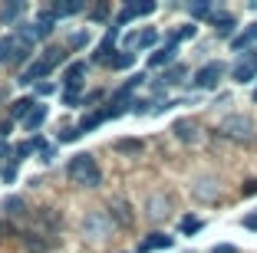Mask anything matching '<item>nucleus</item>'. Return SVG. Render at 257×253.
Returning <instances> with one entry per match:
<instances>
[{"instance_id":"obj_1","label":"nucleus","mask_w":257,"mask_h":253,"mask_svg":"<svg viewBox=\"0 0 257 253\" xmlns=\"http://www.w3.org/2000/svg\"><path fill=\"white\" fill-rule=\"evenodd\" d=\"M69 60V50H63V46H50V50H43L33 63H27V69L20 73V86H33L37 79H46V76L53 73L56 66H63V63Z\"/></svg>"},{"instance_id":"obj_2","label":"nucleus","mask_w":257,"mask_h":253,"mask_svg":"<svg viewBox=\"0 0 257 253\" xmlns=\"http://www.w3.org/2000/svg\"><path fill=\"white\" fill-rule=\"evenodd\" d=\"M66 178L73 181V184L79 187H99L102 184V171H99L96 158L89 155V151H83V155H73L66 164Z\"/></svg>"},{"instance_id":"obj_3","label":"nucleus","mask_w":257,"mask_h":253,"mask_svg":"<svg viewBox=\"0 0 257 253\" xmlns=\"http://www.w3.org/2000/svg\"><path fill=\"white\" fill-rule=\"evenodd\" d=\"M218 132L224 135V138H231V142H250V138H254V119L234 112V115H227L218 125Z\"/></svg>"},{"instance_id":"obj_4","label":"nucleus","mask_w":257,"mask_h":253,"mask_svg":"<svg viewBox=\"0 0 257 253\" xmlns=\"http://www.w3.org/2000/svg\"><path fill=\"white\" fill-rule=\"evenodd\" d=\"M112 230H115V223L109 217V210H89L83 217V237H89V240H106V237H112Z\"/></svg>"},{"instance_id":"obj_5","label":"nucleus","mask_w":257,"mask_h":253,"mask_svg":"<svg viewBox=\"0 0 257 253\" xmlns=\"http://www.w3.org/2000/svg\"><path fill=\"white\" fill-rule=\"evenodd\" d=\"M224 63L221 60H211V63H204L201 69L195 73V79H191V86L195 89H201V92H208V89H218V82L224 79Z\"/></svg>"},{"instance_id":"obj_6","label":"nucleus","mask_w":257,"mask_h":253,"mask_svg":"<svg viewBox=\"0 0 257 253\" xmlns=\"http://www.w3.org/2000/svg\"><path fill=\"white\" fill-rule=\"evenodd\" d=\"M191 197H195V201H201V204H218V197H221L218 178H211V174L195 178V181H191Z\"/></svg>"},{"instance_id":"obj_7","label":"nucleus","mask_w":257,"mask_h":253,"mask_svg":"<svg viewBox=\"0 0 257 253\" xmlns=\"http://www.w3.org/2000/svg\"><path fill=\"white\" fill-rule=\"evenodd\" d=\"M60 227H63V214L60 210H53V207H40L37 214H33V230L37 233H60Z\"/></svg>"},{"instance_id":"obj_8","label":"nucleus","mask_w":257,"mask_h":253,"mask_svg":"<svg viewBox=\"0 0 257 253\" xmlns=\"http://www.w3.org/2000/svg\"><path fill=\"white\" fill-rule=\"evenodd\" d=\"M145 217L149 220H165V217H172V197H168L165 191H155L149 194V201H145Z\"/></svg>"},{"instance_id":"obj_9","label":"nucleus","mask_w":257,"mask_h":253,"mask_svg":"<svg viewBox=\"0 0 257 253\" xmlns=\"http://www.w3.org/2000/svg\"><path fill=\"white\" fill-rule=\"evenodd\" d=\"M115 40H119V27L115 23H109V30H106V37L99 40V46H96V53H92V63H112V53H115Z\"/></svg>"},{"instance_id":"obj_10","label":"nucleus","mask_w":257,"mask_h":253,"mask_svg":"<svg viewBox=\"0 0 257 253\" xmlns=\"http://www.w3.org/2000/svg\"><path fill=\"white\" fill-rule=\"evenodd\" d=\"M109 217H112L115 227H132V220H136L132 204H128L125 197H112V201H109Z\"/></svg>"},{"instance_id":"obj_11","label":"nucleus","mask_w":257,"mask_h":253,"mask_svg":"<svg viewBox=\"0 0 257 253\" xmlns=\"http://www.w3.org/2000/svg\"><path fill=\"white\" fill-rule=\"evenodd\" d=\"M89 73V63L86 60H76V63H69L66 69H63V76H60V82H63V89H83V76Z\"/></svg>"},{"instance_id":"obj_12","label":"nucleus","mask_w":257,"mask_h":253,"mask_svg":"<svg viewBox=\"0 0 257 253\" xmlns=\"http://www.w3.org/2000/svg\"><path fill=\"white\" fill-rule=\"evenodd\" d=\"M214 27V30H218V37H224V40H234L237 37V17L234 14H227V10H214V17L211 20H208Z\"/></svg>"},{"instance_id":"obj_13","label":"nucleus","mask_w":257,"mask_h":253,"mask_svg":"<svg viewBox=\"0 0 257 253\" xmlns=\"http://www.w3.org/2000/svg\"><path fill=\"white\" fill-rule=\"evenodd\" d=\"M20 240H23V246H27L30 253H46V250L56 246V237H46V233H37V230L20 233Z\"/></svg>"},{"instance_id":"obj_14","label":"nucleus","mask_w":257,"mask_h":253,"mask_svg":"<svg viewBox=\"0 0 257 253\" xmlns=\"http://www.w3.org/2000/svg\"><path fill=\"white\" fill-rule=\"evenodd\" d=\"M172 246H175V237H172V233L155 230V233H149V237L139 243L136 253H155V250H172Z\"/></svg>"},{"instance_id":"obj_15","label":"nucleus","mask_w":257,"mask_h":253,"mask_svg":"<svg viewBox=\"0 0 257 253\" xmlns=\"http://www.w3.org/2000/svg\"><path fill=\"white\" fill-rule=\"evenodd\" d=\"M231 50H234V53H247V50H257V23H250V27H244V30L237 33L234 40H231Z\"/></svg>"},{"instance_id":"obj_16","label":"nucleus","mask_w":257,"mask_h":253,"mask_svg":"<svg viewBox=\"0 0 257 253\" xmlns=\"http://www.w3.org/2000/svg\"><path fill=\"white\" fill-rule=\"evenodd\" d=\"M175 56H178V43H165V46H159V50L149 56V66L152 69H162V66H172L175 63Z\"/></svg>"},{"instance_id":"obj_17","label":"nucleus","mask_w":257,"mask_h":253,"mask_svg":"<svg viewBox=\"0 0 257 253\" xmlns=\"http://www.w3.org/2000/svg\"><path fill=\"white\" fill-rule=\"evenodd\" d=\"M172 132H175V138H178V142H198V138H201V128H198V122L195 119H182V122H175L172 125Z\"/></svg>"},{"instance_id":"obj_18","label":"nucleus","mask_w":257,"mask_h":253,"mask_svg":"<svg viewBox=\"0 0 257 253\" xmlns=\"http://www.w3.org/2000/svg\"><path fill=\"white\" fill-rule=\"evenodd\" d=\"M155 43H159V33L152 30V27L142 30V33H128V37H125L128 50H149V46H155Z\"/></svg>"},{"instance_id":"obj_19","label":"nucleus","mask_w":257,"mask_h":253,"mask_svg":"<svg viewBox=\"0 0 257 253\" xmlns=\"http://www.w3.org/2000/svg\"><path fill=\"white\" fill-rule=\"evenodd\" d=\"M0 210H4V217H7V220H17V217L27 214V201H23L20 194H7V197H4V204H0Z\"/></svg>"},{"instance_id":"obj_20","label":"nucleus","mask_w":257,"mask_h":253,"mask_svg":"<svg viewBox=\"0 0 257 253\" xmlns=\"http://www.w3.org/2000/svg\"><path fill=\"white\" fill-rule=\"evenodd\" d=\"M231 79L237 82V86H247V82H254L257 79V69L250 66V63H234V69H231Z\"/></svg>"},{"instance_id":"obj_21","label":"nucleus","mask_w":257,"mask_h":253,"mask_svg":"<svg viewBox=\"0 0 257 253\" xmlns=\"http://www.w3.org/2000/svg\"><path fill=\"white\" fill-rule=\"evenodd\" d=\"M33 109H37L33 96H23V99H17V102L10 105V122H14V119H23V122H27V115H30Z\"/></svg>"},{"instance_id":"obj_22","label":"nucleus","mask_w":257,"mask_h":253,"mask_svg":"<svg viewBox=\"0 0 257 253\" xmlns=\"http://www.w3.org/2000/svg\"><path fill=\"white\" fill-rule=\"evenodd\" d=\"M83 10H86L83 0H63V4L56 0V4H53V14L60 17V20H63V17H76V14H83Z\"/></svg>"},{"instance_id":"obj_23","label":"nucleus","mask_w":257,"mask_h":253,"mask_svg":"<svg viewBox=\"0 0 257 253\" xmlns=\"http://www.w3.org/2000/svg\"><path fill=\"white\" fill-rule=\"evenodd\" d=\"M106 119H109V115H106V109L89 112V115H83V122H79V132H92V128H99Z\"/></svg>"},{"instance_id":"obj_24","label":"nucleus","mask_w":257,"mask_h":253,"mask_svg":"<svg viewBox=\"0 0 257 253\" xmlns=\"http://www.w3.org/2000/svg\"><path fill=\"white\" fill-rule=\"evenodd\" d=\"M46 115H50V112H46V105L37 102V109H33L30 115H27V122H23V128H27V132H37V128L46 122Z\"/></svg>"},{"instance_id":"obj_25","label":"nucleus","mask_w":257,"mask_h":253,"mask_svg":"<svg viewBox=\"0 0 257 253\" xmlns=\"http://www.w3.org/2000/svg\"><path fill=\"white\" fill-rule=\"evenodd\" d=\"M185 76H188V66H168L165 76H162V86H178V82H185Z\"/></svg>"},{"instance_id":"obj_26","label":"nucleus","mask_w":257,"mask_h":253,"mask_svg":"<svg viewBox=\"0 0 257 253\" xmlns=\"http://www.w3.org/2000/svg\"><path fill=\"white\" fill-rule=\"evenodd\" d=\"M119 155H139L142 151V138H115V145H112Z\"/></svg>"},{"instance_id":"obj_27","label":"nucleus","mask_w":257,"mask_h":253,"mask_svg":"<svg viewBox=\"0 0 257 253\" xmlns=\"http://www.w3.org/2000/svg\"><path fill=\"white\" fill-rule=\"evenodd\" d=\"M14 53H17V33L0 40V63H14Z\"/></svg>"},{"instance_id":"obj_28","label":"nucleus","mask_w":257,"mask_h":253,"mask_svg":"<svg viewBox=\"0 0 257 253\" xmlns=\"http://www.w3.org/2000/svg\"><path fill=\"white\" fill-rule=\"evenodd\" d=\"M195 37H198V23L191 20V23H185L182 30L168 33V43H182V40H195Z\"/></svg>"},{"instance_id":"obj_29","label":"nucleus","mask_w":257,"mask_h":253,"mask_svg":"<svg viewBox=\"0 0 257 253\" xmlns=\"http://www.w3.org/2000/svg\"><path fill=\"white\" fill-rule=\"evenodd\" d=\"M188 14L195 17V20H211L214 17V4H208V0H204V4H191Z\"/></svg>"},{"instance_id":"obj_30","label":"nucleus","mask_w":257,"mask_h":253,"mask_svg":"<svg viewBox=\"0 0 257 253\" xmlns=\"http://www.w3.org/2000/svg\"><path fill=\"white\" fill-rule=\"evenodd\" d=\"M20 14H23V4H20V0H14V4H4V7H0V20H4V23H14Z\"/></svg>"},{"instance_id":"obj_31","label":"nucleus","mask_w":257,"mask_h":253,"mask_svg":"<svg viewBox=\"0 0 257 253\" xmlns=\"http://www.w3.org/2000/svg\"><path fill=\"white\" fill-rule=\"evenodd\" d=\"M132 63H136V53H132V50H119L112 56V63H109V66H112V69H128Z\"/></svg>"},{"instance_id":"obj_32","label":"nucleus","mask_w":257,"mask_h":253,"mask_svg":"<svg viewBox=\"0 0 257 253\" xmlns=\"http://www.w3.org/2000/svg\"><path fill=\"white\" fill-rule=\"evenodd\" d=\"M201 227H204V220H201V217H182V233H185V237L198 233Z\"/></svg>"},{"instance_id":"obj_33","label":"nucleus","mask_w":257,"mask_h":253,"mask_svg":"<svg viewBox=\"0 0 257 253\" xmlns=\"http://www.w3.org/2000/svg\"><path fill=\"white\" fill-rule=\"evenodd\" d=\"M92 40V33L89 30H76L73 37H69V50H79V46H86Z\"/></svg>"},{"instance_id":"obj_34","label":"nucleus","mask_w":257,"mask_h":253,"mask_svg":"<svg viewBox=\"0 0 257 253\" xmlns=\"http://www.w3.org/2000/svg\"><path fill=\"white\" fill-rule=\"evenodd\" d=\"M152 99H132V115H149V112H155L152 109Z\"/></svg>"},{"instance_id":"obj_35","label":"nucleus","mask_w":257,"mask_h":253,"mask_svg":"<svg viewBox=\"0 0 257 253\" xmlns=\"http://www.w3.org/2000/svg\"><path fill=\"white\" fill-rule=\"evenodd\" d=\"M4 237H20V230H17V223L7 220V217H0V240Z\"/></svg>"},{"instance_id":"obj_36","label":"nucleus","mask_w":257,"mask_h":253,"mask_svg":"<svg viewBox=\"0 0 257 253\" xmlns=\"http://www.w3.org/2000/svg\"><path fill=\"white\" fill-rule=\"evenodd\" d=\"M76 138H83V132H79V125H73V128H63L60 135H56V142H76Z\"/></svg>"},{"instance_id":"obj_37","label":"nucleus","mask_w":257,"mask_h":253,"mask_svg":"<svg viewBox=\"0 0 257 253\" xmlns=\"http://www.w3.org/2000/svg\"><path fill=\"white\" fill-rule=\"evenodd\" d=\"M0 181H4V184L17 181V161H10V164H4V168H0Z\"/></svg>"},{"instance_id":"obj_38","label":"nucleus","mask_w":257,"mask_h":253,"mask_svg":"<svg viewBox=\"0 0 257 253\" xmlns=\"http://www.w3.org/2000/svg\"><path fill=\"white\" fill-rule=\"evenodd\" d=\"M106 17H109V4H99V7L89 10V20H92V23H102Z\"/></svg>"},{"instance_id":"obj_39","label":"nucleus","mask_w":257,"mask_h":253,"mask_svg":"<svg viewBox=\"0 0 257 253\" xmlns=\"http://www.w3.org/2000/svg\"><path fill=\"white\" fill-rule=\"evenodd\" d=\"M79 92H83L79 86H76V89H63V102L66 105H79Z\"/></svg>"},{"instance_id":"obj_40","label":"nucleus","mask_w":257,"mask_h":253,"mask_svg":"<svg viewBox=\"0 0 257 253\" xmlns=\"http://www.w3.org/2000/svg\"><path fill=\"white\" fill-rule=\"evenodd\" d=\"M14 151H17V148L7 142V138H0V158H10V161H14Z\"/></svg>"},{"instance_id":"obj_41","label":"nucleus","mask_w":257,"mask_h":253,"mask_svg":"<svg viewBox=\"0 0 257 253\" xmlns=\"http://www.w3.org/2000/svg\"><path fill=\"white\" fill-rule=\"evenodd\" d=\"M136 7V17H149V14H155V4H132Z\"/></svg>"},{"instance_id":"obj_42","label":"nucleus","mask_w":257,"mask_h":253,"mask_svg":"<svg viewBox=\"0 0 257 253\" xmlns=\"http://www.w3.org/2000/svg\"><path fill=\"white\" fill-rule=\"evenodd\" d=\"M53 158H56V148H53V145H46V148L40 151V161H46V164H50Z\"/></svg>"},{"instance_id":"obj_43","label":"nucleus","mask_w":257,"mask_h":253,"mask_svg":"<svg viewBox=\"0 0 257 253\" xmlns=\"http://www.w3.org/2000/svg\"><path fill=\"white\" fill-rule=\"evenodd\" d=\"M241 223H244V230H257V214H247Z\"/></svg>"},{"instance_id":"obj_44","label":"nucleus","mask_w":257,"mask_h":253,"mask_svg":"<svg viewBox=\"0 0 257 253\" xmlns=\"http://www.w3.org/2000/svg\"><path fill=\"white\" fill-rule=\"evenodd\" d=\"M211 253H237V246H234V243H218Z\"/></svg>"},{"instance_id":"obj_45","label":"nucleus","mask_w":257,"mask_h":253,"mask_svg":"<svg viewBox=\"0 0 257 253\" xmlns=\"http://www.w3.org/2000/svg\"><path fill=\"white\" fill-rule=\"evenodd\" d=\"M10 132H14V122H10V119H7V122H0V138H7Z\"/></svg>"},{"instance_id":"obj_46","label":"nucleus","mask_w":257,"mask_h":253,"mask_svg":"<svg viewBox=\"0 0 257 253\" xmlns=\"http://www.w3.org/2000/svg\"><path fill=\"white\" fill-rule=\"evenodd\" d=\"M37 92H40V96H50V92H53V82H40Z\"/></svg>"},{"instance_id":"obj_47","label":"nucleus","mask_w":257,"mask_h":253,"mask_svg":"<svg viewBox=\"0 0 257 253\" xmlns=\"http://www.w3.org/2000/svg\"><path fill=\"white\" fill-rule=\"evenodd\" d=\"M99 99H102V92H99V89H96V92H89V96H86V99H83V105H92V102H99Z\"/></svg>"},{"instance_id":"obj_48","label":"nucleus","mask_w":257,"mask_h":253,"mask_svg":"<svg viewBox=\"0 0 257 253\" xmlns=\"http://www.w3.org/2000/svg\"><path fill=\"white\" fill-rule=\"evenodd\" d=\"M244 194H247V197H250V194H257V181H247V187H244Z\"/></svg>"},{"instance_id":"obj_49","label":"nucleus","mask_w":257,"mask_h":253,"mask_svg":"<svg viewBox=\"0 0 257 253\" xmlns=\"http://www.w3.org/2000/svg\"><path fill=\"white\" fill-rule=\"evenodd\" d=\"M250 99H254V102H257V86H254V92H250Z\"/></svg>"}]
</instances>
